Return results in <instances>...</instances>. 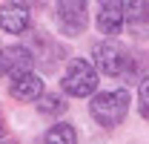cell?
I'll return each instance as SVG.
<instances>
[{
  "label": "cell",
  "instance_id": "obj_1",
  "mask_svg": "<svg viewBox=\"0 0 149 144\" xmlns=\"http://www.w3.org/2000/svg\"><path fill=\"white\" fill-rule=\"evenodd\" d=\"M92 58H95V66L109 75V78H138L141 69L146 66V55H135L129 49H123L120 43L115 40H100L92 46Z\"/></svg>",
  "mask_w": 149,
  "mask_h": 144
},
{
  "label": "cell",
  "instance_id": "obj_2",
  "mask_svg": "<svg viewBox=\"0 0 149 144\" xmlns=\"http://www.w3.org/2000/svg\"><path fill=\"white\" fill-rule=\"evenodd\" d=\"M89 112L92 118L100 127H118L126 112H129V92L126 90H109V92H97L89 104Z\"/></svg>",
  "mask_w": 149,
  "mask_h": 144
},
{
  "label": "cell",
  "instance_id": "obj_3",
  "mask_svg": "<svg viewBox=\"0 0 149 144\" xmlns=\"http://www.w3.org/2000/svg\"><path fill=\"white\" fill-rule=\"evenodd\" d=\"M60 87H63L66 95H72V98H86V95H92L97 90V69H95L86 58H72L69 66H66V72H63Z\"/></svg>",
  "mask_w": 149,
  "mask_h": 144
},
{
  "label": "cell",
  "instance_id": "obj_4",
  "mask_svg": "<svg viewBox=\"0 0 149 144\" xmlns=\"http://www.w3.org/2000/svg\"><path fill=\"white\" fill-rule=\"evenodd\" d=\"M86 9L89 0H57V26L66 37H77L86 32Z\"/></svg>",
  "mask_w": 149,
  "mask_h": 144
},
{
  "label": "cell",
  "instance_id": "obj_5",
  "mask_svg": "<svg viewBox=\"0 0 149 144\" xmlns=\"http://www.w3.org/2000/svg\"><path fill=\"white\" fill-rule=\"evenodd\" d=\"M123 18H126V3L123 0H97V29H100V35H106V37L120 35Z\"/></svg>",
  "mask_w": 149,
  "mask_h": 144
},
{
  "label": "cell",
  "instance_id": "obj_6",
  "mask_svg": "<svg viewBox=\"0 0 149 144\" xmlns=\"http://www.w3.org/2000/svg\"><path fill=\"white\" fill-rule=\"evenodd\" d=\"M32 64H35V55L29 52L26 46H0V78L9 75L15 78L20 72H32Z\"/></svg>",
  "mask_w": 149,
  "mask_h": 144
},
{
  "label": "cell",
  "instance_id": "obj_7",
  "mask_svg": "<svg viewBox=\"0 0 149 144\" xmlns=\"http://www.w3.org/2000/svg\"><path fill=\"white\" fill-rule=\"evenodd\" d=\"M29 9L20 6L17 0L15 3H0V29L9 32V35H23L29 29Z\"/></svg>",
  "mask_w": 149,
  "mask_h": 144
},
{
  "label": "cell",
  "instance_id": "obj_8",
  "mask_svg": "<svg viewBox=\"0 0 149 144\" xmlns=\"http://www.w3.org/2000/svg\"><path fill=\"white\" fill-rule=\"evenodd\" d=\"M9 95L17 101H37L43 95V78L35 72H20L9 84Z\"/></svg>",
  "mask_w": 149,
  "mask_h": 144
},
{
  "label": "cell",
  "instance_id": "obj_9",
  "mask_svg": "<svg viewBox=\"0 0 149 144\" xmlns=\"http://www.w3.org/2000/svg\"><path fill=\"white\" fill-rule=\"evenodd\" d=\"M123 23L129 26V32L138 40H146L149 37V0H129Z\"/></svg>",
  "mask_w": 149,
  "mask_h": 144
},
{
  "label": "cell",
  "instance_id": "obj_10",
  "mask_svg": "<svg viewBox=\"0 0 149 144\" xmlns=\"http://www.w3.org/2000/svg\"><path fill=\"white\" fill-rule=\"evenodd\" d=\"M40 144H77V133H74L72 124H55L46 130Z\"/></svg>",
  "mask_w": 149,
  "mask_h": 144
},
{
  "label": "cell",
  "instance_id": "obj_11",
  "mask_svg": "<svg viewBox=\"0 0 149 144\" xmlns=\"http://www.w3.org/2000/svg\"><path fill=\"white\" fill-rule=\"evenodd\" d=\"M66 109V101L60 95H40V112L43 115H57Z\"/></svg>",
  "mask_w": 149,
  "mask_h": 144
},
{
  "label": "cell",
  "instance_id": "obj_12",
  "mask_svg": "<svg viewBox=\"0 0 149 144\" xmlns=\"http://www.w3.org/2000/svg\"><path fill=\"white\" fill-rule=\"evenodd\" d=\"M138 101H141V115L149 118V75L141 78V84H138Z\"/></svg>",
  "mask_w": 149,
  "mask_h": 144
},
{
  "label": "cell",
  "instance_id": "obj_13",
  "mask_svg": "<svg viewBox=\"0 0 149 144\" xmlns=\"http://www.w3.org/2000/svg\"><path fill=\"white\" fill-rule=\"evenodd\" d=\"M20 6H26V3H32V6H46V0H17Z\"/></svg>",
  "mask_w": 149,
  "mask_h": 144
},
{
  "label": "cell",
  "instance_id": "obj_14",
  "mask_svg": "<svg viewBox=\"0 0 149 144\" xmlns=\"http://www.w3.org/2000/svg\"><path fill=\"white\" fill-rule=\"evenodd\" d=\"M6 133V121H3V112H0V136Z\"/></svg>",
  "mask_w": 149,
  "mask_h": 144
},
{
  "label": "cell",
  "instance_id": "obj_15",
  "mask_svg": "<svg viewBox=\"0 0 149 144\" xmlns=\"http://www.w3.org/2000/svg\"><path fill=\"white\" fill-rule=\"evenodd\" d=\"M0 144H17V141H0Z\"/></svg>",
  "mask_w": 149,
  "mask_h": 144
}]
</instances>
